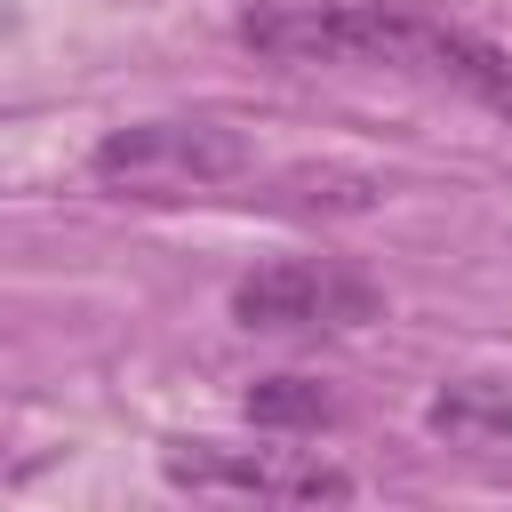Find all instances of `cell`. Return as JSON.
Here are the masks:
<instances>
[{
	"label": "cell",
	"mask_w": 512,
	"mask_h": 512,
	"mask_svg": "<svg viewBox=\"0 0 512 512\" xmlns=\"http://www.w3.org/2000/svg\"><path fill=\"white\" fill-rule=\"evenodd\" d=\"M240 48L264 64H400V72H440L472 88L488 112L512 120V48L432 16L424 0H272L248 8Z\"/></svg>",
	"instance_id": "obj_1"
},
{
	"label": "cell",
	"mask_w": 512,
	"mask_h": 512,
	"mask_svg": "<svg viewBox=\"0 0 512 512\" xmlns=\"http://www.w3.org/2000/svg\"><path fill=\"white\" fill-rule=\"evenodd\" d=\"M248 168H256V144L232 120H208V112L128 120L88 152V176L120 200H192V192H216Z\"/></svg>",
	"instance_id": "obj_2"
},
{
	"label": "cell",
	"mask_w": 512,
	"mask_h": 512,
	"mask_svg": "<svg viewBox=\"0 0 512 512\" xmlns=\"http://www.w3.org/2000/svg\"><path fill=\"white\" fill-rule=\"evenodd\" d=\"M232 320L248 336H344L384 320V288L336 256H272L232 280Z\"/></svg>",
	"instance_id": "obj_3"
},
{
	"label": "cell",
	"mask_w": 512,
	"mask_h": 512,
	"mask_svg": "<svg viewBox=\"0 0 512 512\" xmlns=\"http://www.w3.org/2000/svg\"><path fill=\"white\" fill-rule=\"evenodd\" d=\"M168 488L192 496H248V504H352L360 480L320 448H256V440H168Z\"/></svg>",
	"instance_id": "obj_4"
},
{
	"label": "cell",
	"mask_w": 512,
	"mask_h": 512,
	"mask_svg": "<svg viewBox=\"0 0 512 512\" xmlns=\"http://www.w3.org/2000/svg\"><path fill=\"white\" fill-rule=\"evenodd\" d=\"M424 424H432L448 448H504V440H512V384H504V376H464V384L432 392Z\"/></svg>",
	"instance_id": "obj_5"
},
{
	"label": "cell",
	"mask_w": 512,
	"mask_h": 512,
	"mask_svg": "<svg viewBox=\"0 0 512 512\" xmlns=\"http://www.w3.org/2000/svg\"><path fill=\"white\" fill-rule=\"evenodd\" d=\"M248 424L256 432H320V424H336V392L320 376H256L248 384Z\"/></svg>",
	"instance_id": "obj_6"
}]
</instances>
